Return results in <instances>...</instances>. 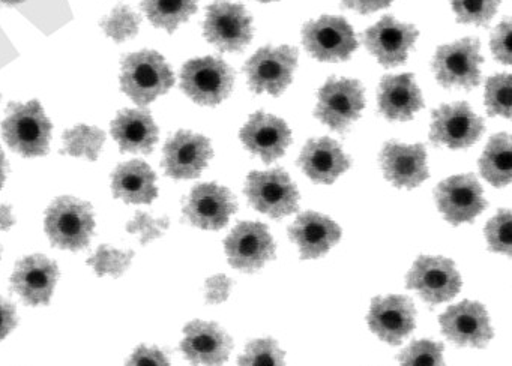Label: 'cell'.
<instances>
[{
  "label": "cell",
  "instance_id": "cell-11",
  "mask_svg": "<svg viewBox=\"0 0 512 366\" xmlns=\"http://www.w3.org/2000/svg\"><path fill=\"white\" fill-rule=\"evenodd\" d=\"M407 287L418 291L425 302L437 305L457 296L461 288V276L448 258L422 255L407 275Z\"/></svg>",
  "mask_w": 512,
  "mask_h": 366
},
{
  "label": "cell",
  "instance_id": "cell-41",
  "mask_svg": "<svg viewBox=\"0 0 512 366\" xmlns=\"http://www.w3.org/2000/svg\"><path fill=\"white\" fill-rule=\"evenodd\" d=\"M127 366H170V362L166 354L158 348L140 345L131 354Z\"/></svg>",
  "mask_w": 512,
  "mask_h": 366
},
{
  "label": "cell",
  "instance_id": "cell-26",
  "mask_svg": "<svg viewBox=\"0 0 512 366\" xmlns=\"http://www.w3.org/2000/svg\"><path fill=\"white\" fill-rule=\"evenodd\" d=\"M304 173L314 183H334L338 176L349 170L350 158L340 144L331 138L323 137L308 141L299 158Z\"/></svg>",
  "mask_w": 512,
  "mask_h": 366
},
{
  "label": "cell",
  "instance_id": "cell-36",
  "mask_svg": "<svg viewBox=\"0 0 512 366\" xmlns=\"http://www.w3.org/2000/svg\"><path fill=\"white\" fill-rule=\"evenodd\" d=\"M398 360L400 366H446L443 345L428 339L412 342L406 350L401 351Z\"/></svg>",
  "mask_w": 512,
  "mask_h": 366
},
{
  "label": "cell",
  "instance_id": "cell-40",
  "mask_svg": "<svg viewBox=\"0 0 512 366\" xmlns=\"http://www.w3.org/2000/svg\"><path fill=\"white\" fill-rule=\"evenodd\" d=\"M491 50L499 62L509 65L512 59V30L511 21L505 20L494 30L491 38Z\"/></svg>",
  "mask_w": 512,
  "mask_h": 366
},
{
  "label": "cell",
  "instance_id": "cell-13",
  "mask_svg": "<svg viewBox=\"0 0 512 366\" xmlns=\"http://www.w3.org/2000/svg\"><path fill=\"white\" fill-rule=\"evenodd\" d=\"M484 122L470 110L466 102L442 105L433 111L430 138L436 146L466 149L484 134Z\"/></svg>",
  "mask_w": 512,
  "mask_h": 366
},
{
  "label": "cell",
  "instance_id": "cell-19",
  "mask_svg": "<svg viewBox=\"0 0 512 366\" xmlns=\"http://www.w3.org/2000/svg\"><path fill=\"white\" fill-rule=\"evenodd\" d=\"M59 278L58 264L46 255L35 254L17 263L11 276V290L28 305H47Z\"/></svg>",
  "mask_w": 512,
  "mask_h": 366
},
{
  "label": "cell",
  "instance_id": "cell-34",
  "mask_svg": "<svg viewBox=\"0 0 512 366\" xmlns=\"http://www.w3.org/2000/svg\"><path fill=\"white\" fill-rule=\"evenodd\" d=\"M133 257V251H121V249L110 248L109 245H101L89 258L88 264L98 276H121L130 267Z\"/></svg>",
  "mask_w": 512,
  "mask_h": 366
},
{
  "label": "cell",
  "instance_id": "cell-3",
  "mask_svg": "<svg viewBox=\"0 0 512 366\" xmlns=\"http://www.w3.org/2000/svg\"><path fill=\"white\" fill-rule=\"evenodd\" d=\"M44 227L53 245L79 251L89 245L94 234V210L91 204L79 198H56L47 209Z\"/></svg>",
  "mask_w": 512,
  "mask_h": 366
},
{
  "label": "cell",
  "instance_id": "cell-9",
  "mask_svg": "<svg viewBox=\"0 0 512 366\" xmlns=\"http://www.w3.org/2000/svg\"><path fill=\"white\" fill-rule=\"evenodd\" d=\"M205 36L218 50L241 53L253 39V20L239 3L217 0L206 12Z\"/></svg>",
  "mask_w": 512,
  "mask_h": 366
},
{
  "label": "cell",
  "instance_id": "cell-27",
  "mask_svg": "<svg viewBox=\"0 0 512 366\" xmlns=\"http://www.w3.org/2000/svg\"><path fill=\"white\" fill-rule=\"evenodd\" d=\"M112 135L122 152L151 153L158 141V126L148 110L119 111L112 122Z\"/></svg>",
  "mask_w": 512,
  "mask_h": 366
},
{
  "label": "cell",
  "instance_id": "cell-12",
  "mask_svg": "<svg viewBox=\"0 0 512 366\" xmlns=\"http://www.w3.org/2000/svg\"><path fill=\"white\" fill-rule=\"evenodd\" d=\"M229 263L242 272H256L275 257V243L260 222H241L224 242Z\"/></svg>",
  "mask_w": 512,
  "mask_h": 366
},
{
  "label": "cell",
  "instance_id": "cell-35",
  "mask_svg": "<svg viewBox=\"0 0 512 366\" xmlns=\"http://www.w3.org/2000/svg\"><path fill=\"white\" fill-rule=\"evenodd\" d=\"M239 366H286L284 353L274 339H257L250 342L239 357Z\"/></svg>",
  "mask_w": 512,
  "mask_h": 366
},
{
  "label": "cell",
  "instance_id": "cell-7",
  "mask_svg": "<svg viewBox=\"0 0 512 366\" xmlns=\"http://www.w3.org/2000/svg\"><path fill=\"white\" fill-rule=\"evenodd\" d=\"M365 107L364 87L349 78H329L320 89L316 114L320 122L337 132L347 131Z\"/></svg>",
  "mask_w": 512,
  "mask_h": 366
},
{
  "label": "cell",
  "instance_id": "cell-37",
  "mask_svg": "<svg viewBox=\"0 0 512 366\" xmlns=\"http://www.w3.org/2000/svg\"><path fill=\"white\" fill-rule=\"evenodd\" d=\"M451 5L460 23L485 26L496 15L499 0H451Z\"/></svg>",
  "mask_w": 512,
  "mask_h": 366
},
{
  "label": "cell",
  "instance_id": "cell-21",
  "mask_svg": "<svg viewBox=\"0 0 512 366\" xmlns=\"http://www.w3.org/2000/svg\"><path fill=\"white\" fill-rule=\"evenodd\" d=\"M184 333L181 350L193 365L221 366L229 359L233 341L218 324L191 321Z\"/></svg>",
  "mask_w": 512,
  "mask_h": 366
},
{
  "label": "cell",
  "instance_id": "cell-48",
  "mask_svg": "<svg viewBox=\"0 0 512 366\" xmlns=\"http://www.w3.org/2000/svg\"><path fill=\"white\" fill-rule=\"evenodd\" d=\"M259 2L269 3V2H275V0H259Z\"/></svg>",
  "mask_w": 512,
  "mask_h": 366
},
{
  "label": "cell",
  "instance_id": "cell-10",
  "mask_svg": "<svg viewBox=\"0 0 512 366\" xmlns=\"http://www.w3.org/2000/svg\"><path fill=\"white\" fill-rule=\"evenodd\" d=\"M302 42L311 56L320 62H341L358 48V39L344 18L323 15L302 29Z\"/></svg>",
  "mask_w": 512,
  "mask_h": 366
},
{
  "label": "cell",
  "instance_id": "cell-18",
  "mask_svg": "<svg viewBox=\"0 0 512 366\" xmlns=\"http://www.w3.org/2000/svg\"><path fill=\"white\" fill-rule=\"evenodd\" d=\"M440 326L446 338L460 347H485L493 338L490 318L484 306L470 300L446 309L445 314L440 315Z\"/></svg>",
  "mask_w": 512,
  "mask_h": 366
},
{
  "label": "cell",
  "instance_id": "cell-38",
  "mask_svg": "<svg viewBox=\"0 0 512 366\" xmlns=\"http://www.w3.org/2000/svg\"><path fill=\"white\" fill-rule=\"evenodd\" d=\"M488 246L493 251L511 254L512 219L509 210H500L485 227Z\"/></svg>",
  "mask_w": 512,
  "mask_h": 366
},
{
  "label": "cell",
  "instance_id": "cell-6",
  "mask_svg": "<svg viewBox=\"0 0 512 366\" xmlns=\"http://www.w3.org/2000/svg\"><path fill=\"white\" fill-rule=\"evenodd\" d=\"M245 195L254 209L271 218H284L298 210V189L281 168L250 173L245 183Z\"/></svg>",
  "mask_w": 512,
  "mask_h": 366
},
{
  "label": "cell",
  "instance_id": "cell-47",
  "mask_svg": "<svg viewBox=\"0 0 512 366\" xmlns=\"http://www.w3.org/2000/svg\"><path fill=\"white\" fill-rule=\"evenodd\" d=\"M25 0H0V3H5V5H19V3H23Z\"/></svg>",
  "mask_w": 512,
  "mask_h": 366
},
{
  "label": "cell",
  "instance_id": "cell-44",
  "mask_svg": "<svg viewBox=\"0 0 512 366\" xmlns=\"http://www.w3.org/2000/svg\"><path fill=\"white\" fill-rule=\"evenodd\" d=\"M347 8L355 9L359 14H370V12L380 11L388 8L392 0H341Z\"/></svg>",
  "mask_w": 512,
  "mask_h": 366
},
{
  "label": "cell",
  "instance_id": "cell-24",
  "mask_svg": "<svg viewBox=\"0 0 512 366\" xmlns=\"http://www.w3.org/2000/svg\"><path fill=\"white\" fill-rule=\"evenodd\" d=\"M289 236L304 260L325 255L341 237V228L328 216L305 212L290 225Z\"/></svg>",
  "mask_w": 512,
  "mask_h": 366
},
{
  "label": "cell",
  "instance_id": "cell-5",
  "mask_svg": "<svg viewBox=\"0 0 512 366\" xmlns=\"http://www.w3.org/2000/svg\"><path fill=\"white\" fill-rule=\"evenodd\" d=\"M299 51L289 45L260 48L244 66L248 86L254 93L280 96L293 80Z\"/></svg>",
  "mask_w": 512,
  "mask_h": 366
},
{
  "label": "cell",
  "instance_id": "cell-31",
  "mask_svg": "<svg viewBox=\"0 0 512 366\" xmlns=\"http://www.w3.org/2000/svg\"><path fill=\"white\" fill-rule=\"evenodd\" d=\"M104 143H106V132L95 126L77 125L65 132L62 153L97 161Z\"/></svg>",
  "mask_w": 512,
  "mask_h": 366
},
{
  "label": "cell",
  "instance_id": "cell-20",
  "mask_svg": "<svg viewBox=\"0 0 512 366\" xmlns=\"http://www.w3.org/2000/svg\"><path fill=\"white\" fill-rule=\"evenodd\" d=\"M415 305L409 297H376L367 315L368 326L374 335L391 345L403 342L415 329Z\"/></svg>",
  "mask_w": 512,
  "mask_h": 366
},
{
  "label": "cell",
  "instance_id": "cell-46",
  "mask_svg": "<svg viewBox=\"0 0 512 366\" xmlns=\"http://www.w3.org/2000/svg\"><path fill=\"white\" fill-rule=\"evenodd\" d=\"M8 173V162L7 158H5V153L0 149V189L4 186L5 179H7Z\"/></svg>",
  "mask_w": 512,
  "mask_h": 366
},
{
  "label": "cell",
  "instance_id": "cell-17",
  "mask_svg": "<svg viewBox=\"0 0 512 366\" xmlns=\"http://www.w3.org/2000/svg\"><path fill=\"white\" fill-rule=\"evenodd\" d=\"M236 209L238 204L229 189L217 183H202L191 191L184 215L191 224L203 230H221Z\"/></svg>",
  "mask_w": 512,
  "mask_h": 366
},
{
  "label": "cell",
  "instance_id": "cell-32",
  "mask_svg": "<svg viewBox=\"0 0 512 366\" xmlns=\"http://www.w3.org/2000/svg\"><path fill=\"white\" fill-rule=\"evenodd\" d=\"M140 23H142V17L130 6L119 5L113 9L112 14L101 20V27L113 41L124 42L139 33Z\"/></svg>",
  "mask_w": 512,
  "mask_h": 366
},
{
  "label": "cell",
  "instance_id": "cell-39",
  "mask_svg": "<svg viewBox=\"0 0 512 366\" xmlns=\"http://www.w3.org/2000/svg\"><path fill=\"white\" fill-rule=\"evenodd\" d=\"M169 218H152L145 212H137L136 216L127 224V231L131 234H137L140 237L142 245L152 242L154 239L163 236L164 231L169 228Z\"/></svg>",
  "mask_w": 512,
  "mask_h": 366
},
{
  "label": "cell",
  "instance_id": "cell-22",
  "mask_svg": "<svg viewBox=\"0 0 512 366\" xmlns=\"http://www.w3.org/2000/svg\"><path fill=\"white\" fill-rule=\"evenodd\" d=\"M241 140L253 155L271 164L281 158L292 143V132L280 117L257 111L241 129Z\"/></svg>",
  "mask_w": 512,
  "mask_h": 366
},
{
  "label": "cell",
  "instance_id": "cell-30",
  "mask_svg": "<svg viewBox=\"0 0 512 366\" xmlns=\"http://www.w3.org/2000/svg\"><path fill=\"white\" fill-rule=\"evenodd\" d=\"M199 0H143L142 9L155 27L175 32L196 14Z\"/></svg>",
  "mask_w": 512,
  "mask_h": 366
},
{
  "label": "cell",
  "instance_id": "cell-33",
  "mask_svg": "<svg viewBox=\"0 0 512 366\" xmlns=\"http://www.w3.org/2000/svg\"><path fill=\"white\" fill-rule=\"evenodd\" d=\"M485 105L490 116L509 119L512 108V78L509 74L491 77L485 86Z\"/></svg>",
  "mask_w": 512,
  "mask_h": 366
},
{
  "label": "cell",
  "instance_id": "cell-23",
  "mask_svg": "<svg viewBox=\"0 0 512 366\" xmlns=\"http://www.w3.org/2000/svg\"><path fill=\"white\" fill-rule=\"evenodd\" d=\"M386 179L397 188L413 189L428 179L427 150L422 144L389 141L380 153Z\"/></svg>",
  "mask_w": 512,
  "mask_h": 366
},
{
  "label": "cell",
  "instance_id": "cell-1",
  "mask_svg": "<svg viewBox=\"0 0 512 366\" xmlns=\"http://www.w3.org/2000/svg\"><path fill=\"white\" fill-rule=\"evenodd\" d=\"M175 75L164 57L157 51L143 50L128 54L122 60L121 89L139 107L154 102L169 92Z\"/></svg>",
  "mask_w": 512,
  "mask_h": 366
},
{
  "label": "cell",
  "instance_id": "cell-8",
  "mask_svg": "<svg viewBox=\"0 0 512 366\" xmlns=\"http://www.w3.org/2000/svg\"><path fill=\"white\" fill-rule=\"evenodd\" d=\"M482 62L478 39L464 38L437 48L433 71L443 87L470 90L481 81Z\"/></svg>",
  "mask_w": 512,
  "mask_h": 366
},
{
  "label": "cell",
  "instance_id": "cell-25",
  "mask_svg": "<svg viewBox=\"0 0 512 366\" xmlns=\"http://www.w3.org/2000/svg\"><path fill=\"white\" fill-rule=\"evenodd\" d=\"M424 107L413 74L386 75L379 87V110L386 119L406 122Z\"/></svg>",
  "mask_w": 512,
  "mask_h": 366
},
{
  "label": "cell",
  "instance_id": "cell-15",
  "mask_svg": "<svg viewBox=\"0 0 512 366\" xmlns=\"http://www.w3.org/2000/svg\"><path fill=\"white\" fill-rule=\"evenodd\" d=\"M211 141L200 134L179 131L164 146L163 167L176 180L196 179L212 158Z\"/></svg>",
  "mask_w": 512,
  "mask_h": 366
},
{
  "label": "cell",
  "instance_id": "cell-4",
  "mask_svg": "<svg viewBox=\"0 0 512 366\" xmlns=\"http://www.w3.org/2000/svg\"><path fill=\"white\" fill-rule=\"evenodd\" d=\"M235 74L220 57H200L185 63L181 87L188 98L200 105H218L230 95Z\"/></svg>",
  "mask_w": 512,
  "mask_h": 366
},
{
  "label": "cell",
  "instance_id": "cell-16",
  "mask_svg": "<svg viewBox=\"0 0 512 366\" xmlns=\"http://www.w3.org/2000/svg\"><path fill=\"white\" fill-rule=\"evenodd\" d=\"M418 35V30L412 24L401 23L386 15L364 33V42L379 63L386 68H394L406 62Z\"/></svg>",
  "mask_w": 512,
  "mask_h": 366
},
{
  "label": "cell",
  "instance_id": "cell-29",
  "mask_svg": "<svg viewBox=\"0 0 512 366\" xmlns=\"http://www.w3.org/2000/svg\"><path fill=\"white\" fill-rule=\"evenodd\" d=\"M479 167L484 179L497 188L511 182L512 150L511 137L508 134H497L491 138L482 153Z\"/></svg>",
  "mask_w": 512,
  "mask_h": 366
},
{
  "label": "cell",
  "instance_id": "cell-43",
  "mask_svg": "<svg viewBox=\"0 0 512 366\" xmlns=\"http://www.w3.org/2000/svg\"><path fill=\"white\" fill-rule=\"evenodd\" d=\"M17 326L16 306L0 297V341L7 338Z\"/></svg>",
  "mask_w": 512,
  "mask_h": 366
},
{
  "label": "cell",
  "instance_id": "cell-2",
  "mask_svg": "<svg viewBox=\"0 0 512 366\" xmlns=\"http://www.w3.org/2000/svg\"><path fill=\"white\" fill-rule=\"evenodd\" d=\"M52 128L37 99L28 104L11 102L2 123V137L14 152L25 158H37L49 153Z\"/></svg>",
  "mask_w": 512,
  "mask_h": 366
},
{
  "label": "cell",
  "instance_id": "cell-42",
  "mask_svg": "<svg viewBox=\"0 0 512 366\" xmlns=\"http://www.w3.org/2000/svg\"><path fill=\"white\" fill-rule=\"evenodd\" d=\"M232 281L226 276H214L206 282V300L209 303H220L229 296Z\"/></svg>",
  "mask_w": 512,
  "mask_h": 366
},
{
  "label": "cell",
  "instance_id": "cell-14",
  "mask_svg": "<svg viewBox=\"0 0 512 366\" xmlns=\"http://www.w3.org/2000/svg\"><path fill=\"white\" fill-rule=\"evenodd\" d=\"M436 203L452 225L472 222L487 207L482 186L473 174L449 177L436 188Z\"/></svg>",
  "mask_w": 512,
  "mask_h": 366
},
{
  "label": "cell",
  "instance_id": "cell-28",
  "mask_svg": "<svg viewBox=\"0 0 512 366\" xmlns=\"http://www.w3.org/2000/svg\"><path fill=\"white\" fill-rule=\"evenodd\" d=\"M152 168L146 162L134 159L118 165L112 176L113 195L128 204H149L158 197Z\"/></svg>",
  "mask_w": 512,
  "mask_h": 366
},
{
  "label": "cell",
  "instance_id": "cell-45",
  "mask_svg": "<svg viewBox=\"0 0 512 366\" xmlns=\"http://www.w3.org/2000/svg\"><path fill=\"white\" fill-rule=\"evenodd\" d=\"M14 224H16V218H14L11 206L0 204V231H8Z\"/></svg>",
  "mask_w": 512,
  "mask_h": 366
}]
</instances>
